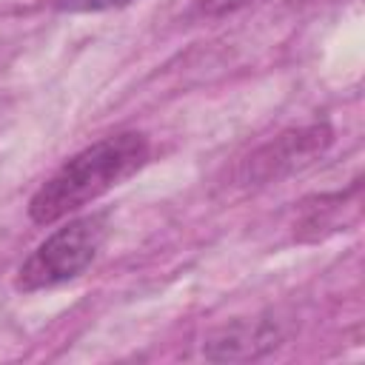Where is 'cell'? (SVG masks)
Masks as SVG:
<instances>
[{"label": "cell", "instance_id": "obj_6", "mask_svg": "<svg viewBox=\"0 0 365 365\" xmlns=\"http://www.w3.org/2000/svg\"><path fill=\"white\" fill-rule=\"evenodd\" d=\"M197 3L205 14H225V11H234V9H240L251 0H197Z\"/></svg>", "mask_w": 365, "mask_h": 365}, {"label": "cell", "instance_id": "obj_3", "mask_svg": "<svg viewBox=\"0 0 365 365\" xmlns=\"http://www.w3.org/2000/svg\"><path fill=\"white\" fill-rule=\"evenodd\" d=\"M331 145V128L325 123H314L297 131H285L257 148L240 168L242 182H271L285 174H294L322 157V151Z\"/></svg>", "mask_w": 365, "mask_h": 365}, {"label": "cell", "instance_id": "obj_2", "mask_svg": "<svg viewBox=\"0 0 365 365\" xmlns=\"http://www.w3.org/2000/svg\"><path fill=\"white\" fill-rule=\"evenodd\" d=\"M106 240H108V214H88L66 222L63 228L48 234L17 268L14 288L31 294L80 277L97 259Z\"/></svg>", "mask_w": 365, "mask_h": 365}, {"label": "cell", "instance_id": "obj_5", "mask_svg": "<svg viewBox=\"0 0 365 365\" xmlns=\"http://www.w3.org/2000/svg\"><path fill=\"white\" fill-rule=\"evenodd\" d=\"M123 3H131V0H57V6L68 11H100V9H111Z\"/></svg>", "mask_w": 365, "mask_h": 365}, {"label": "cell", "instance_id": "obj_1", "mask_svg": "<svg viewBox=\"0 0 365 365\" xmlns=\"http://www.w3.org/2000/svg\"><path fill=\"white\" fill-rule=\"evenodd\" d=\"M148 160V137L140 131L108 134L71 160H66L29 200V217L37 225H51L83 205L94 202Z\"/></svg>", "mask_w": 365, "mask_h": 365}, {"label": "cell", "instance_id": "obj_4", "mask_svg": "<svg viewBox=\"0 0 365 365\" xmlns=\"http://www.w3.org/2000/svg\"><path fill=\"white\" fill-rule=\"evenodd\" d=\"M282 342V331L271 319H254V322H234L220 328L202 348L208 359L225 362V359H257L268 351H274Z\"/></svg>", "mask_w": 365, "mask_h": 365}]
</instances>
